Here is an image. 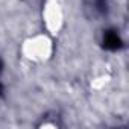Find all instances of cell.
Instances as JSON below:
<instances>
[{
  "mask_svg": "<svg viewBox=\"0 0 129 129\" xmlns=\"http://www.w3.org/2000/svg\"><path fill=\"white\" fill-rule=\"evenodd\" d=\"M85 9L87 12L93 17H103L108 11V2L106 0H87L85 2Z\"/></svg>",
  "mask_w": 129,
  "mask_h": 129,
  "instance_id": "obj_1",
  "label": "cell"
},
{
  "mask_svg": "<svg viewBox=\"0 0 129 129\" xmlns=\"http://www.w3.org/2000/svg\"><path fill=\"white\" fill-rule=\"evenodd\" d=\"M123 41L120 38V35L117 34V30H106L103 34V47L106 50H118L121 47Z\"/></svg>",
  "mask_w": 129,
  "mask_h": 129,
  "instance_id": "obj_2",
  "label": "cell"
},
{
  "mask_svg": "<svg viewBox=\"0 0 129 129\" xmlns=\"http://www.w3.org/2000/svg\"><path fill=\"white\" fill-rule=\"evenodd\" d=\"M2 62H0V72H2ZM2 91H3V87H2V82H0V96H2Z\"/></svg>",
  "mask_w": 129,
  "mask_h": 129,
  "instance_id": "obj_3",
  "label": "cell"
}]
</instances>
